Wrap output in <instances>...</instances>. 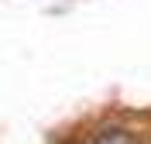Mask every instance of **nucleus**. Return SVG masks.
Here are the masks:
<instances>
[{
	"instance_id": "f257e3e1",
	"label": "nucleus",
	"mask_w": 151,
	"mask_h": 144,
	"mask_svg": "<svg viewBox=\"0 0 151 144\" xmlns=\"http://www.w3.org/2000/svg\"><path fill=\"white\" fill-rule=\"evenodd\" d=\"M89 144H137V137L131 130H120V127H110V130H100Z\"/></svg>"
}]
</instances>
